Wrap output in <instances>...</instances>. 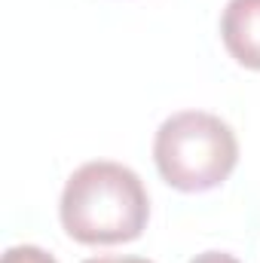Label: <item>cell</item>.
<instances>
[{"mask_svg":"<svg viewBox=\"0 0 260 263\" xmlns=\"http://www.w3.org/2000/svg\"><path fill=\"white\" fill-rule=\"evenodd\" d=\"M59 217L80 245H123L147 230L150 196L129 165L92 159L67 178Z\"/></svg>","mask_w":260,"mask_h":263,"instance_id":"cell-1","label":"cell"},{"mask_svg":"<svg viewBox=\"0 0 260 263\" xmlns=\"http://www.w3.org/2000/svg\"><path fill=\"white\" fill-rule=\"evenodd\" d=\"M153 162L169 187L181 193H205L233 175L239 141L220 117L208 110H181L156 129Z\"/></svg>","mask_w":260,"mask_h":263,"instance_id":"cell-2","label":"cell"},{"mask_svg":"<svg viewBox=\"0 0 260 263\" xmlns=\"http://www.w3.org/2000/svg\"><path fill=\"white\" fill-rule=\"evenodd\" d=\"M220 40L242 67L260 70V0H230L224 6Z\"/></svg>","mask_w":260,"mask_h":263,"instance_id":"cell-3","label":"cell"},{"mask_svg":"<svg viewBox=\"0 0 260 263\" xmlns=\"http://www.w3.org/2000/svg\"><path fill=\"white\" fill-rule=\"evenodd\" d=\"M0 263H59V260L52 254H46L43 248H37V245H12V248H6Z\"/></svg>","mask_w":260,"mask_h":263,"instance_id":"cell-4","label":"cell"},{"mask_svg":"<svg viewBox=\"0 0 260 263\" xmlns=\"http://www.w3.org/2000/svg\"><path fill=\"white\" fill-rule=\"evenodd\" d=\"M190 263H239V260L233 254H227V251H202Z\"/></svg>","mask_w":260,"mask_h":263,"instance_id":"cell-5","label":"cell"},{"mask_svg":"<svg viewBox=\"0 0 260 263\" xmlns=\"http://www.w3.org/2000/svg\"><path fill=\"white\" fill-rule=\"evenodd\" d=\"M83 263H153V260H147V257H89Z\"/></svg>","mask_w":260,"mask_h":263,"instance_id":"cell-6","label":"cell"}]
</instances>
